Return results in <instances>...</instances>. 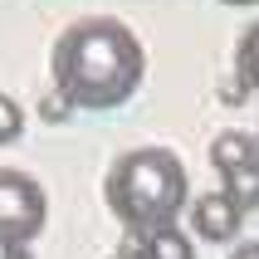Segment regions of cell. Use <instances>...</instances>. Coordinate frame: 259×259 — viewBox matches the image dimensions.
I'll return each mask as SVG.
<instances>
[{"mask_svg":"<svg viewBox=\"0 0 259 259\" xmlns=\"http://www.w3.org/2000/svg\"><path fill=\"white\" fill-rule=\"evenodd\" d=\"M235 73H240V83H245V88H254V93H259V25H249L245 34H240Z\"/></svg>","mask_w":259,"mask_h":259,"instance_id":"8","label":"cell"},{"mask_svg":"<svg viewBox=\"0 0 259 259\" xmlns=\"http://www.w3.org/2000/svg\"><path fill=\"white\" fill-rule=\"evenodd\" d=\"M225 186H220V196H230V205L245 215V210H259V161H249V166H240V171L220 176Z\"/></svg>","mask_w":259,"mask_h":259,"instance_id":"7","label":"cell"},{"mask_svg":"<svg viewBox=\"0 0 259 259\" xmlns=\"http://www.w3.org/2000/svg\"><path fill=\"white\" fill-rule=\"evenodd\" d=\"M39 113H44V122H64V117H69L73 108H69V103H64V98H59V93H44Z\"/></svg>","mask_w":259,"mask_h":259,"instance_id":"10","label":"cell"},{"mask_svg":"<svg viewBox=\"0 0 259 259\" xmlns=\"http://www.w3.org/2000/svg\"><path fill=\"white\" fill-rule=\"evenodd\" d=\"M225 5H259V0H225Z\"/></svg>","mask_w":259,"mask_h":259,"instance_id":"13","label":"cell"},{"mask_svg":"<svg viewBox=\"0 0 259 259\" xmlns=\"http://www.w3.org/2000/svg\"><path fill=\"white\" fill-rule=\"evenodd\" d=\"M49 201L44 186L25 171H0V254L5 249H29V240L44 230Z\"/></svg>","mask_w":259,"mask_h":259,"instance_id":"3","label":"cell"},{"mask_svg":"<svg viewBox=\"0 0 259 259\" xmlns=\"http://www.w3.org/2000/svg\"><path fill=\"white\" fill-rule=\"evenodd\" d=\"M254 161H259V137H254Z\"/></svg>","mask_w":259,"mask_h":259,"instance_id":"15","label":"cell"},{"mask_svg":"<svg viewBox=\"0 0 259 259\" xmlns=\"http://www.w3.org/2000/svg\"><path fill=\"white\" fill-rule=\"evenodd\" d=\"M108 259H132V254H127V249H117V254H108Z\"/></svg>","mask_w":259,"mask_h":259,"instance_id":"14","label":"cell"},{"mask_svg":"<svg viewBox=\"0 0 259 259\" xmlns=\"http://www.w3.org/2000/svg\"><path fill=\"white\" fill-rule=\"evenodd\" d=\"M230 259H259V240H245V245H235Z\"/></svg>","mask_w":259,"mask_h":259,"instance_id":"11","label":"cell"},{"mask_svg":"<svg viewBox=\"0 0 259 259\" xmlns=\"http://www.w3.org/2000/svg\"><path fill=\"white\" fill-rule=\"evenodd\" d=\"M0 259H34V254H29V249H5Z\"/></svg>","mask_w":259,"mask_h":259,"instance_id":"12","label":"cell"},{"mask_svg":"<svg viewBox=\"0 0 259 259\" xmlns=\"http://www.w3.org/2000/svg\"><path fill=\"white\" fill-rule=\"evenodd\" d=\"M240 210L230 205V196H220V191H205L191 201V225L201 240H215V245H230L235 235H240Z\"/></svg>","mask_w":259,"mask_h":259,"instance_id":"4","label":"cell"},{"mask_svg":"<svg viewBox=\"0 0 259 259\" xmlns=\"http://www.w3.org/2000/svg\"><path fill=\"white\" fill-rule=\"evenodd\" d=\"M49 73H54V93L69 108L108 113V108H122L142 88L147 54L122 20L93 15L59 34L54 54H49Z\"/></svg>","mask_w":259,"mask_h":259,"instance_id":"1","label":"cell"},{"mask_svg":"<svg viewBox=\"0 0 259 259\" xmlns=\"http://www.w3.org/2000/svg\"><path fill=\"white\" fill-rule=\"evenodd\" d=\"M127 254L132 259H196V249H191V235L166 225V230H152V235H132Z\"/></svg>","mask_w":259,"mask_h":259,"instance_id":"5","label":"cell"},{"mask_svg":"<svg viewBox=\"0 0 259 259\" xmlns=\"http://www.w3.org/2000/svg\"><path fill=\"white\" fill-rule=\"evenodd\" d=\"M249 161H254V137H249V132H220L215 142H210V166H215L220 176L240 171Z\"/></svg>","mask_w":259,"mask_h":259,"instance_id":"6","label":"cell"},{"mask_svg":"<svg viewBox=\"0 0 259 259\" xmlns=\"http://www.w3.org/2000/svg\"><path fill=\"white\" fill-rule=\"evenodd\" d=\"M20 132H25V113H20V103L10 93H0V147L20 142Z\"/></svg>","mask_w":259,"mask_h":259,"instance_id":"9","label":"cell"},{"mask_svg":"<svg viewBox=\"0 0 259 259\" xmlns=\"http://www.w3.org/2000/svg\"><path fill=\"white\" fill-rule=\"evenodd\" d=\"M103 196H108V210L132 235H152L176 225V215L191 205V181H186V166L176 161V152L137 147V152L113 161Z\"/></svg>","mask_w":259,"mask_h":259,"instance_id":"2","label":"cell"}]
</instances>
